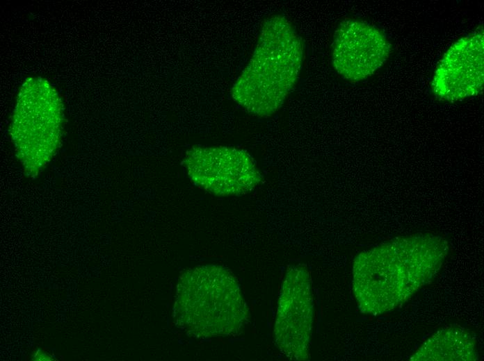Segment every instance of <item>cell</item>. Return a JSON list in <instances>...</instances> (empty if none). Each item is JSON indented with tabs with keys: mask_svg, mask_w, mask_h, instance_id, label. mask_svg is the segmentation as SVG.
<instances>
[{
	"mask_svg": "<svg viewBox=\"0 0 484 361\" xmlns=\"http://www.w3.org/2000/svg\"><path fill=\"white\" fill-rule=\"evenodd\" d=\"M448 241L430 233L394 239L359 253L353 265V291L360 310L374 316L407 301L437 274Z\"/></svg>",
	"mask_w": 484,
	"mask_h": 361,
	"instance_id": "6da1fadb",
	"label": "cell"
},
{
	"mask_svg": "<svg viewBox=\"0 0 484 361\" xmlns=\"http://www.w3.org/2000/svg\"><path fill=\"white\" fill-rule=\"evenodd\" d=\"M303 44L281 14L267 18L253 54L232 88L233 100L247 112L269 117L284 103L298 78Z\"/></svg>",
	"mask_w": 484,
	"mask_h": 361,
	"instance_id": "7a4b0ae2",
	"label": "cell"
},
{
	"mask_svg": "<svg viewBox=\"0 0 484 361\" xmlns=\"http://www.w3.org/2000/svg\"><path fill=\"white\" fill-rule=\"evenodd\" d=\"M172 317L186 335L209 338L238 335L250 314L234 276L223 267L202 265L179 276Z\"/></svg>",
	"mask_w": 484,
	"mask_h": 361,
	"instance_id": "3957f363",
	"label": "cell"
},
{
	"mask_svg": "<svg viewBox=\"0 0 484 361\" xmlns=\"http://www.w3.org/2000/svg\"><path fill=\"white\" fill-rule=\"evenodd\" d=\"M63 126V105L54 87L42 78H27L19 90L10 126L26 176H38L51 162L60 146Z\"/></svg>",
	"mask_w": 484,
	"mask_h": 361,
	"instance_id": "277c9868",
	"label": "cell"
},
{
	"mask_svg": "<svg viewBox=\"0 0 484 361\" xmlns=\"http://www.w3.org/2000/svg\"><path fill=\"white\" fill-rule=\"evenodd\" d=\"M183 165L195 185L216 196L246 194L263 181L253 158L236 147L194 146Z\"/></svg>",
	"mask_w": 484,
	"mask_h": 361,
	"instance_id": "5b68a950",
	"label": "cell"
},
{
	"mask_svg": "<svg viewBox=\"0 0 484 361\" xmlns=\"http://www.w3.org/2000/svg\"><path fill=\"white\" fill-rule=\"evenodd\" d=\"M313 317L309 273L302 266H290L282 284L273 329L275 344L288 359L309 358Z\"/></svg>",
	"mask_w": 484,
	"mask_h": 361,
	"instance_id": "8992f818",
	"label": "cell"
},
{
	"mask_svg": "<svg viewBox=\"0 0 484 361\" xmlns=\"http://www.w3.org/2000/svg\"><path fill=\"white\" fill-rule=\"evenodd\" d=\"M391 44L377 27L363 20H343L334 31L332 62L344 79L360 81L367 78L387 61Z\"/></svg>",
	"mask_w": 484,
	"mask_h": 361,
	"instance_id": "52a82bcc",
	"label": "cell"
},
{
	"mask_svg": "<svg viewBox=\"0 0 484 361\" xmlns=\"http://www.w3.org/2000/svg\"><path fill=\"white\" fill-rule=\"evenodd\" d=\"M483 31L454 42L444 53L434 73L431 87L439 100L455 102L478 94L484 77Z\"/></svg>",
	"mask_w": 484,
	"mask_h": 361,
	"instance_id": "ba28073f",
	"label": "cell"
},
{
	"mask_svg": "<svg viewBox=\"0 0 484 361\" xmlns=\"http://www.w3.org/2000/svg\"><path fill=\"white\" fill-rule=\"evenodd\" d=\"M478 354L475 338L464 328L438 330L410 357L412 361H474Z\"/></svg>",
	"mask_w": 484,
	"mask_h": 361,
	"instance_id": "9c48e42d",
	"label": "cell"
},
{
	"mask_svg": "<svg viewBox=\"0 0 484 361\" xmlns=\"http://www.w3.org/2000/svg\"><path fill=\"white\" fill-rule=\"evenodd\" d=\"M33 360H53L55 357L52 354L45 352L41 349H38L36 351L33 353Z\"/></svg>",
	"mask_w": 484,
	"mask_h": 361,
	"instance_id": "30bf717a",
	"label": "cell"
}]
</instances>
